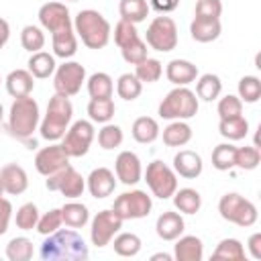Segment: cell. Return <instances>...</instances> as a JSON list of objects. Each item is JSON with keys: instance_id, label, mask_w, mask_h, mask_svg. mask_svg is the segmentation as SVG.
<instances>
[{"instance_id": "33", "label": "cell", "mask_w": 261, "mask_h": 261, "mask_svg": "<svg viewBox=\"0 0 261 261\" xmlns=\"http://www.w3.org/2000/svg\"><path fill=\"white\" fill-rule=\"evenodd\" d=\"M222 92V82L216 73H204L196 82V96L204 102H212L220 96Z\"/></svg>"}, {"instance_id": "9", "label": "cell", "mask_w": 261, "mask_h": 261, "mask_svg": "<svg viewBox=\"0 0 261 261\" xmlns=\"http://www.w3.org/2000/svg\"><path fill=\"white\" fill-rule=\"evenodd\" d=\"M153 208L151 196L143 190H130V192H122L120 196H116L112 210L122 218V220H137V218H145L149 216Z\"/></svg>"}, {"instance_id": "32", "label": "cell", "mask_w": 261, "mask_h": 261, "mask_svg": "<svg viewBox=\"0 0 261 261\" xmlns=\"http://www.w3.org/2000/svg\"><path fill=\"white\" fill-rule=\"evenodd\" d=\"M218 133H220L224 139H228V141H241V139H245L247 133H249V122H247V118H245L243 114L232 116V118H220V122H218Z\"/></svg>"}, {"instance_id": "11", "label": "cell", "mask_w": 261, "mask_h": 261, "mask_svg": "<svg viewBox=\"0 0 261 261\" xmlns=\"http://www.w3.org/2000/svg\"><path fill=\"white\" fill-rule=\"evenodd\" d=\"M94 141V124L92 120H75L63 135L61 147L71 157H84L90 151V145Z\"/></svg>"}, {"instance_id": "28", "label": "cell", "mask_w": 261, "mask_h": 261, "mask_svg": "<svg viewBox=\"0 0 261 261\" xmlns=\"http://www.w3.org/2000/svg\"><path fill=\"white\" fill-rule=\"evenodd\" d=\"M173 206L181 214H196L202 208V196L194 188H181L173 192Z\"/></svg>"}, {"instance_id": "17", "label": "cell", "mask_w": 261, "mask_h": 261, "mask_svg": "<svg viewBox=\"0 0 261 261\" xmlns=\"http://www.w3.org/2000/svg\"><path fill=\"white\" fill-rule=\"evenodd\" d=\"M86 188H88L90 196L96 198V200L108 198L114 192V188H116L114 171H110L108 167H96V169H92V173L86 179Z\"/></svg>"}, {"instance_id": "2", "label": "cell", "mask_w": 261, "mask_h": 261, "mask_svg": "<svg viewBox=\"0 0 261 261\" xmlns=\"http://www.w3.org/2000/svg\"><path fill=\"white\" fill-rule=\"evenodd\" d=\"M73 31L88 49H104L110 41V22L98 10H80L73 18Z\"/></svg>"}, {"instance_id": "5", "label": "cell", "mask_w": 261, "mask_h": 261, "mask_svg": "<svg viewBox=\"0 0 261 261\" xmlns=\"http://www.w3.org/2000/svg\"><path fill=\"white\" fill-rule=\"evenodd\" d=\"M198 112V96L186 88V86H175L167 96L161 100L157 114L167 120H188L196 116Z\"/></svg>"}, {"instance_id": "23", "label": "cell", "mask_w": 261, "mask_h": 261, "mask_svg": "<svg viewBox=\"0 0 261 261\" xmlns=\"http://www.w3.org/2000/svg\"><path fill=\"white\" fill-rule=\"evenodd\" d=\"M173 257L177 261H200L204 257V245L194 234L177 237L173 245Z\"/></svg>"}, {"instance_id": "59", "label": "cell", "mask_w": 261, "mask_h": 261, "mask_svg": "<svg viewBox=\"0 0 261 261\" xmlns=\"http://www.w3.org/2000/svg\"><path fill=\"white\" fill-rule=\"evenodd\" d=\"M69 2H77V0H69Z\"/></svg>"}, {"instance_id": "29", "label": "cell", "mask_w": 261, "mask_h": 261, "mask_svg": "<svg viewBox=\"0 0 261 261\" xmlns=\"http://www.w3.org/2000/svg\"><path fill=\"white\" fill-rule=\"evenodd\" d=\"M130 130H133V139L141 145H149V143L157 141V137H159V124L151 116H139L133 122Z\"/></svg>"}, {"instance_id": "15", "label": "cell", "mask_w": 261, "mask_h": 261, "mask_svg": "<svg viewBox=\"0 0 261 261\" xmlns=\"http://www.w3.org/2000/svg\"><path fill=\"white\" fill-rule=\"evenodd\" d=\"M65 165H69V155L63 151L61 143H51L49 147H43L35 155V167L45 177L55 173V171H59Z\"/></svg>"}, {"instance_id": "3", "label": "cell", "mask_w": 261, "mask_h": 261, "mask_svg": "<svg viewBox=\"0 0 261 261\" xmlns=\"http://www.w3.org/2000/svg\"><path fill=\"white\" fill-rule=\"evenodd\" d=\"M71 116H73V106H71L69 98L55 94L49 100V104H47V112H45L43 120L39 122L41 139H45L49 143L61 141L63 135H65V130L69 128Z\"/></svg>"}, {"instance_id": "13", "label": "cell", "mask_w": 261, "mask_h": 261, "mask_svg": "<svg viewBox=\"0 0 261 261\" xmlns=\"http://www.w3.org/2000/svg\"><path fill=\"white\" fill-rule=\"evenodd\" d=\"M122 222L124 220L112 208L110 210H100L92 218V226H90V241H92V245L98 247V249L110 245V241L122 228Z\"/></svg>"}, {"instance_id": "48", "label": "cell", "mask_w": 261, "mask_h": 261, "mask_svg": "<svg viewBox=\"0 0 261 261\" xmlns=\"http://www.w3.org/2000/svg\"><path fill=\"white\" fill-rule=\"evenodd\" d=\"M120 53H122V59H124L126 63L137 65V63H141L143 59H147V43L139 37V39H135L133 43L120 47Z\"/></svg>"}, {"instance_id": "4", "label": "cell", "mask_w": 261, "mask_h": 261, "mask_svg": "<svg viewBox=\"0 0 261 261\" xmlns=\"http://www.w3.org/2000/svg\"><path fill=\"white\" fill-rule=\"evenodd\" d=\"M41 122V114H39V104L35 98L31 96H22V98H14L10 112H8V128L10 133L20 139L27 141L39 126Z\"/></svg>"}, {"instance_id": "51", "label": "cell", "mask_w": 261, "mask_h": 261, "mask_svg": "<svg viewBox=\"0 0 261 261\" xmlns=\"http://www.w3.org/2000/svg\"><path fill=\"white\" fill-rule=\"evenodd\" d=\"M222 14V2L220 0H198L194 16L196 18H220Z\"/></svg>"}, {"instance_id": "42", "label": "cell", "mask_w": 261, "mask_h": 261, "mask_svg": "<svg viewBox=\"0 0 261 261\" xmlns=\"http://www.w3.org/2000/svg\"><path fill=\"white\" fill-rule=\"evenodd\" d=\"M20 45L22 49L31 51V53H37L45 47V33L41 27L37 24H27L22 31H20Z\"/></svg>"}, {"instance_id": "24", "label": "cell", "mask_w": 261, "mask_h": 261, "mask_svg": "<svg viewBox=\"0 0 261 261\" xmlns=\"http://www.w3.org/2000/svg\"><path fill=\"white\" fill-rule=\"evenodd\" d=\"M220 18H196L190 24V35L198 43H212L220 37Z\"/></svg>"}, {"instance_id": "30", "label": "cell", "mask_w": 261, "mask_h": 261, "mask_svg": "<svg viewBox=\"0 0 261 261\" xmlns=\"http://www.w3.org/2000/svg\"><path fill=\"white\" fill-rule=\"evenodd\" d=\"M61 218L63 224L69 228H82L88 224L90 220V212L88 206H84L82 202H67L61 206Z\"/></svg>"}, {"instance_id": "40", "label": "cell", "mask_w": 261, "mask_h": 261, "mask_svg": "<svg viewBox=\"0 0 261 261\" xmlns=\"http://www.w3.org/2000/svg\"><path fill=\"white\" fill-rule=\"evenodd\" d=\"M234 151L237 147L230 143H220L212 151V167L218 171H228L234 167Z\"/></svg>"}, {"instance_id": "26", "label": "cell", "mask_w": 261, "mask_h": 261, "mask_svg": "<svg viewBox=\"0 0 261 261\" xmlns=\"http://www.w3.org/2000/svg\"><path fill=\"white\" fill-rule=\"evenodd\" d=\"M55 67H57L55 55H51L47 51H37V53H31V57H29V71L37 80H45V77L53 75Z\"/></svg>"}, {"instance_id": "39", "label": "cell", "mask_w": 261, "mask_h": 261, "mask_svg": "<svg viewBox=\"0 0 261 261\" xmlns=\"http://www.w3.org/2000/svg\"><path fill=\"white\" fill-rule=\"evenodd\" d=\"M161 73H163V65L159 59H153V57H147L135 65V75L139 77L141 84H153L161 77Z\"/></svg>"}, {"instance_id": "54", "label": "cell", "mask_w": 261, "mask_h": 261, "mask_svg": "<svg viewBox=\"0 0 261 261\" xmlns=\"http://www.w3.org/2000/svg\"><path fill=\"white\" fill-rule=\"evenodd\" d=\"M247 249L253 259H261V232H253L247 241Z\"/></svg>"}, {"instance_id": "27", "label": "cell", "mask_w": 261, "mask_h": 261, "mask_svg": "<svg viewBox=\"0 0 261 261\" xmlns=\"http://www.w3.org/2000/svg\"><path fill=\"white\" fill-rule=\"evenodd\" d=\"M192 141V128L186 120H173L163 128V143L167 147H184Z\"/></svg>"}, {"instance_id": "47", "label": "cell", "mask_w": 261, "mask_h": 261, "mask_svg": "<svg viewBox=\"0 0 261 261\" xmlns=\"http://www.w3.org/2000/svg\"><path fill=\"white\" fill-rule=\"evenodd\" d=\"M61 224H63V218H61V208H53V210H49V212H45L43 216H39V220H37V232H41L43 237H47V234H51V232H55L57 228H61Z\"/></svg>"}, {"instance_id": "10", "label": "cell", "mask_w": 261, "mask_h": 261, "mask_svg": "<svg viewBox=\"0 0 261 261\" xmlns=\"http://www.w3.org/2000/svg\"><path fill=\"white\" fill-rule=\"evenodd\" d=\"M86 82V67L77 61H65L55 67V77H53V88L55 94L71 98L82 90V84Z\"/></svg>"}, {"instance_id": "56", "label": "cell", "mask_w": 261, "mask_h": 261, "mask_svg": "<svg viewBox=\"0 0 261 261\" xmlns=\"http://www.w3.org/2000/svg\"><path fill=\"white\" fill-rule=\"evenodd\" d=\"M173 259V255H169V253H155V255H151V261H171Z\"/></svg>"}, {"instance_id": "6", "label": "cell", "mask_w": 261, "mask_h": 261, "mask_svg": "<svg viewBox=\"0 0 261 261\" xmlns=\"http://www.w3.org/2000/svg\"><path fill=\"white\" fill-rule=\"evenodd\" d=\"M218 212L226 222H232V224L245 226V228L253 226L257 222V216H259L257 206L251 200H247L241 194H237V192H228V194H224L220 198Z\"/></svg>"}, {"instance_id": "21", "label": "cell", "mask_w": 261, "mask_h": 261, "mask_svg": "<svg viewBox=\"0 0 261 261\" xmlns=\"http://www.w3.org/2000/svg\"><path fill=\"white\" fill-rule=\"evenodd\" d=\"M165 75L173 86H188L196 82L198 67L188 59H171L165 67Z\"/></svg>"}, {"instance_id": "34", "label": "cell", "mask_w": 261, "mask_h": 261, "mask_svg": "<svg viewBox=\"0 0 261 261\" xmlns=\"http://www.w3.org/2000/svg\"><path fill=\"white\" fill-rule=\"evenodd\" d=\"M114 102L112 98H92L88 102V114H90V120L92 122H100V124H106L112 120L114 116Z\"/></svg>"}, {"instance_id": "20", "label": "cell", "mask_w": 261, "mask_h": 261, "mask_svg": "<svg viewBox=\"0 0 261 261\" xmlns=\"http://www.w3.org/2000/svg\"><path fill=\"white\" fill-rule=\"evenodd\" d=\"M184 228H186V222H184L181 214L179 212H171V210L159 214V218L155 222V232L163 241H175L177 237L184 234Z\"/></svg>"}, {"instance_id": "22", "label": "cell", "mask_w": 261, "mask_h": 261, "mask_svg": "<svg viewBox=\"0 0 261 261\" xmlns=\"http://www.w3.org/2000/svg\"><path fill=\"white\" fill-rule=\"evenodd\" d=\"M6 92L12 98H22V96H31L33 88H35V77L29 69H12L6 80Z\"/></svg>"}, {"instance_id": "35", "label": "cell", "mask_w": 261, "mask_h": 261, "mask_svg": "<svg viewBox=\"0 0 261 261\" xmlns=\"http://www.w3.org/2000/svg\"><path fill=\"white\" fill-rule=\"evenodd\" d=\"M114 84L112 77L104 71H96L88 77V94L90 98H112Z\"/></svg>"}, {"instance_id": "31", "label": "cell", "mask_w": 261, "mask_h": 261, "mask_svg": "<svg viewBox=\"0 0 261 261\" xmlns=\"http://www.w3.org/2000/svg\"><path fill=\"white\" fill-rule=\"evenodd\" d=\"M149 10H151V6L147 0H120V4H118L120 18L133 22V24L143 22L149 16Z\"/></svg>"}, {"instance_id": "37", "label": "cell", "mask_w": 261, "mask_h": 261, "mask_svg": "<svg viewBox=\"0 0 261 261\" xmlns=\"http://www.w3.org/2000/svg\"><path fill=\"white\" fill-rule=\"evenodd\" d=\"M141 245L143 243H141L139 234H135V232H120V234L114 237V243H112L114 253L120 255V257H135V255H139Z\"/></svg>"}, {"instance_id": "19", "label": "cell", "mask_w": 261, "mask_h": 261, "mask_svg": "<svg viewBox=\"0 0 261 261\" xmlns=\"http://www.w3.org/2000/svg\"><path fill=\"white\" fill-rule=\"evenodd\" d=\"M0 177L4 184V192L10 196H18L29 188V175L22 165L18 163H8L0 169Z\"/></svg>"}, {"instance_id": "46", "label": "cell", "mask_w": 261, "mask_h": 261, "mask_svg": "<svg viewBox=\"0 0 261 261\" xmlns=\"http://www.w3.org/2000/svg\"><path fill=\"white\" fill-rule=\"evenodd\" d=\"M39 208L33 204V202H27L22 204L18 210H16V226L20 230H33L37 226V220H39Z\"/></svg>"}, {"instance_id": "44", "label": "cell", "mask_w": 261, "mask_h": 261, "mask_svg": "<svg viewBox=\"0 0 261 261\" xmlns=\"http://www.w3.org/2000/svg\"><path fill=\"white\" fill-rule=\"evenodd\" d=\"M122 139H124V135H122V128H120L118 124L106 122V124L98 130V145H100L102 149H106V151L120 147V145H122Z\"/></svg>"}, {"instance_id": "14", "label": "cell", "mask_w": 261, "mask_h": 261, "mask_svg": "<svg viewBox=\"0 0 261 261\" xmlns=\"http://www.w3.org/2000/svg\"><path fill=\"white\" fill-rule=\"evenodd\" d=\"M39 22H41V27H43L45 31H49L51 35L61 33V31H67V29H73L69 10H67V6L61 4V2H45V4L39 8Z\"/></svg>"}, {"instance_id": "45", "label": "cell", "mask_w": 261, "mask_h": 261, "mask_svg": "<svg viewBox=\"0 0 261 261\" xmlns=\"http://www.w3.org/2000/svg\"><path fill=\"white\" fill-rule=\"evenodd\" d=\"M239 98L241 102L255 104L261 98V82L257 75H245L239 82Z\"/></svg>"}, {"instance_id": "38", "label": "cell", "mask_w": 261, "mask_h": 261, "mask_svg": "<svg viewBox=\"0 0 261 261\" xmlns=\"http://www.w3.org/2000/svg\"><path fill=\"white\" fill-rule=\"evenodd\" d=\"M141 92H143V84L139 82V77L135 73H122L118 77V82H116V94L122 100L133 102V100H137L141 96Z\"/></svg>"}, {"instance_id": "1", "label": "cell", "mask_w": 261, "mask_h": 261, "mask_svg": "<svg viewBox=\"0 0 261 261\" xmlns=\"http://www.w3.org/2000/svg\"><path fill=\"white\" fill-rule=\"evenodd\" d=\"M88 255L86 241L73 228H57L47 234L39 247V257L43 261H86Z\"/></svg>"}, {"instance_id": "49", "label": "cell", "mask_w": 261, "mask_h": 261, "mask_svg": "<svg viewBox=\"0 0 261 261\" xmlns=\"http://www.w3.org/2000/svg\"><path fill=\"white\" fill-rule=\"evenodd\" d=\"M135 39H139V33H137V24L128 22V20H118L116 27H114V43L118 47H124L128 43H133Z\"/></svg>"}, {"instance_id": "55", "label": "cell", "mask_w": 261, "mask_h": 261, "mask_svg": "<svg viewBox=\"0 0 261 261\" xmlns=\"http://www.w3.org/2000/svg\"><path fill=\"white\" fill-rule=\"evenodd\" d=\"M8 39H10V24H8V20L0 18V49L8 43Z\"/></svg>"}, {"instance_id": "58", "label": "cell", "mask_w": 261, "mask_h": 261, "mask_svg": "<svg viewBox=\"0 0 261 261\" xmlns=\"http://www.w3.org/2000/svg\"><path fill=\"white\" fill-rule=\"evenodd\" d=\"M2 118H4V108H2V104H0V122H2Z\"/></svg>"}, {"instance_id": "60", "label": "cell", "mask_w": 261, "mask_h": 261, "mask_svg": "<svg viewBox=\"0 0 261 261\" xmlns=\"http://www.w3.org/2000/svg\"><path fill=\"white\" fill-rule=\"evenodd\" d=\"M0 82H2V80H0Z\"/></svg>"}, {"instance_id": "36", "label": "cell", "mask_w": 261, "mask_h": 261, "mask_svg": "<svg viewBox=\"0 0 261 261\" xmlns=\"http://www.w3.org/2000/svg\"><path fill=\"white\" fill-rule=\"evenodd\" d=\"M212 259H224V261H243L245 259V247L239 239H222L214 253Z\"/></svg>"}, {"instance_id": "57", "label": "cell", "mask_w": 261, "mask_h": 261, "mask_svg": "<svg viewBox=\"0 0 261 261\" xmlns=\"http://www.w3.org/2000/svg\"><path fill=\"white\" fill-rule=\"evenodd\" d=\"M4 196V184H2V177H0V198Z\"/></svg>"}, {"instance_id": "41", "label": "cell", "mask_w": 261, "mask_h": 261, "mask_svg": "<svg viewBox=\"0 0 261 261\" xmlns=\"http://www.w3.org/2000/svg\"><path fill=\"white\" fill-rule=\"evenodd\" d=\"M33 257V241L27 237H14L6 245V259L10 261H29Z\"/></svg>"}, {"instance_id": "25", "label": "cell", "mask_w": 261, "mask_h": 261, "mask_svg": "<svg viewBox=\"0 0 261 261\" xmlns=\"http://www.w3.org/2000/svg\"><path fill=\"white\" fill-rule=\"evenodd\" d=\"M51 47H53V55L61 57V59H69L75 55L77 51V35L73 29L61 31L51 35Z\"/></svg>"}, {"instance_id": "8", "label": "cell", "mask_w": 261, "mask_h": 261, "mask_svg": "<svg viewBox=\"0 0 261 261\" xmlns=\"http://www.w3.org/2000/svg\"><path fill=\"white\" fill-rule=\"evenodd\" d=\"M145 43L161 53L173 51L177 47V27L169 16H155L145 33Z\"/></svg>"}, {"instance_id": "50", "label": "cell", "mask_w": 261, "mask_h": 261, "mask_svg": "<svg viewBox=\"0 0 261 261\" xmlns=\"http://www.w3.org/2000/svg\"><path fill=\"white\" fill-rule=\"evenodd\" d=\"M239 114H243V102L239 96L226 94L224 98L218 100V116L220 118H232Z\"/></svg>"}, {"instance_id": "7", "label": "cell", "mask_w": 261, "mask_h": 261, "mask_svg": "<svg viewBox=\"0 0 261 261\" xmlns=\"http://www.w3.org/2000/svg\"><path fill=\"white\" fill-rule=\"evenodd\" d=\"M145 181L151 190V194L159 200H167L173 196V192L177 190V173L165 165L163 161L155 159L147 165V171H145Z\"/></svg>"}, {"instance_id": "53", "label": "cell", "mask_w": 261, "mask_h": 261, "mask_svg": "<svg viewBox=\"0 0 261 261\" xmlns=\"http://www.w3.org/2000/svg\"><path fill=\"white\" fill-rule=\"evenodd\" d=\"M149 6H151L153 10H157V12L167 14V12H171V10H175V8L179 6V0H151Z\"/></svg>"}, {"instance_id": "16", "label": "cell", "mask_w": 261, "mask_h": 261, "mask_svg": "<svg viewBox=\"0 0 261 261\" xmlns=\"http://www.w3.org/2000/svg\"><path fill=\"white\" fill-rule=\"evenodd\" d=\"M114 171H116V179H120L124 186H135V184H139L141 177H143L141 159H139L137 153H133V151H120V153L116 155Z\"/></svg>"}, {"instance_id": "18", "label": "cell", "mask_w": 261, "mask_h": 261, "mask_svg": "<svg viewBox=\"0 0 261 261\" xmlns=\"http://www.w3.org/2000/svg\"><path fill=\"white\" fill-rule=\"evenodd\" d=\"M204 169L202 157L190 149H181L173 157V171L186 179H196Z\"/></svg>"}, {"instance_id": "43", "label": "cell", "mask_w": 261, "mask_h": 261, "mask_svg": "<svg viewBox=\"0 0 261 261\" xmlns=\"http://www.w3.org/2000/svg\"><path fill=\"white\" fill-rule=\"evenodd\" d=\"M261 163V153L259 149L253 145V147H237L234 151V167L239 169H245V171H251V169H257V165Z\"/></svg>"}, {"instance_id": "52", "label": "cell", "mask_w": 261, "mask_h": 261, "mask_svg": "<svg viewBox=\"0 0 261 261\" xmlns=\"http://www.w3.org/2000/svg\"><path fill=\"white\" fill-rule=\"evenodd\" d=\"M10 218H12V204H10V200L0 198V237L8 230Z\"/></svg>"}, {"instance_id": "12", "label": "cell", "mask_w": 261, "mask_h": 261, "mask_svg": "<svg viewBox=\"0 0 261 261\" xmlns=\"http://www.w3.org/2000/svg\"><path fill=\"white\" fill-rule=\"evenodd\" d=\"M45 186H47L49 192H59V194H63L65 198L75 200V198H80V196L84 194V190H86V179L82 177V173H80L75 167L65 165V167H61L59 171L47 175Z\"/></svg>"}]
</instances>
